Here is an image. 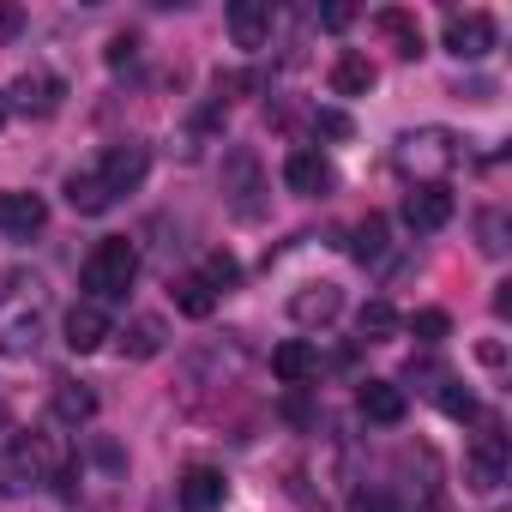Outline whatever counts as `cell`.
<instances>
[{
	"mask_svg": "<svg viewBox=\"0 0 512 512\" xmlns=\"http://www.w3.org/2000/svg\"><path fill=\"white\" fill-rule=\"evenodd\" d=\"M61 476H67V458H61V446L49 434H13L0 446V494L7 500H25V494L49 488Z\"/></svg>",
	"mask_w": 512,
	"mask_h": 512,
	"instance_id": "cell-1",
	"label": "cell"
},
{
	"mask_svg": "<svg viewBox=\"0 0 512 512\" xmlns=\"http://www.w3.org/2000/svg\"><path fill=\"white\" fill-rule=\"evenodd\" d=\"M133 278H139V247L127 241V235H109V241H97L91 247V260H85V272H79V284H85V302H115V296H127L133 290Z\"/></svg>",
	"mask_w": 512,
	"mask_h": 512,
	"instance_id": "cell-2",
	"label": "cell"
},
{
	"mask_svg": "<svg viewBox=\"0 0 512 512\" xmlns=\"http://www.w3.org/2000/svg\"><path fill=\"white\" fill-rule=\"evenodd\" d=\"M392 157H398L404 175H416V187H434V181H446V169L458 163V139H452L446 127H416V133L398 139Z\"/></svg>",
	"mask_w": 512,
	"mask_h": 512,
	"instance_id": "cell-3",
	"label": "cell"
},
{
	"mask_svg": "<svg viewBox=\"0 0 512 512\" xmlns=\"http://www.w3.org/2000/svg\"><path fill=\"white\" fill-rule=\"evenodd\" d=\"M37 278H19V296H0V356H25L37 350Z\"/></svg>",
	"mask_w": 512,
	"mask_h": 512,
	"instance_id": "cell-4",
	"label": "cell"
},
{
	"mask_svg": "<svg viewBox=\"0 0 512 512\" xmlns=\"http://www.w3.org/2000/svg\"><path fill=\"white\" fill-rule=\"evenodd\" d=\"M145 169H151V151H145L139 139H127V145H109V151L91 163V175H97V187H103L109 199L133 193V187L145 181Z\"/></svg>",
	"mask_w": 512,
	"mask_h": 512,
	"instance_id": "cell-5",
	"label": "cell"
},
{
	"mask_svg": "<svg viewBox=\"0 0 512 512\" xmlns=\"http://www.w3.org/2000/svg\"><path fill=\"white\" fill-rule=\"evenodd\" d=\"M506 482V434L488 422L476 440H470V458H464V488H476V494H494Z\"/></svg>",
	"mask_w": 512,
	"mask_h": 512,
	"instance_id": "cell-6",
	"label": "cell"
},
{
	"mask_svg": "<svg viewBox=\"0 0 512 512\" xmlns=\"http://www.w3.org/2000/svg\"><path fill=\"white\" fill-rule=\"evenodd\" d=\"M61 97H67V85H61L55 73H19L13 91H7V109H19V115H31V121H49V115L61 109Z\"/></svg>",
	"mask_w": 512,
	"mask_h": 512,
	"instance_id": "cell-7",
	"label": "cell"
},
{
	"mask_svg": "<svg viewBox=\"0 0 512 512\" xmlns=\"http://www.w3.org/2000/svg\"><path fill=\"white\" fill-rule=\"evenodd\" d=\"M494 49V19L488 13H452L446 19V55L452 61H482Z\"/></svg>",
	"mask_w": 512,
	"mask_h": 512,
	"instance_id": "cell-8",
	"label": "cell"
},
{
	"mask_svg": "<svg viewBox=\"0 0 512 512\" xmlns=\"http://www.w3.org/2000/svg\"><path fill=\"white\" fill-rule=\"evenodd\" d=\"M404 223H410L416 235L446 229V223H452V187H446V181H434V187H410V193H404Z\"/></svg>",
	"mask_w": 512,
	"mask_h": 512,
	"instance_id": "cell-9",
	"label": "cell"
},
{
	"mask_svg": "<svg viewBox=\"0 0 512 512\" xmlns=\"http://www.w3.org/2000/svg\"><path fill=\"white\" fill-rule=\"evenodd\" d=\"M43 223H49L43 193H0V235L7 241H31L43 235Z\"/></svg>",
	"mask_w": 512,
	"mask_h": 512,
	"instance_id": "cell-10",
	"label": "cell"
},
{
	"mask_svg": "<svg viewBox=\"0 0 512 512\" xmlns=\"http://www.w3.org/2000/svg\"><path fill=\"white\" fill-rule=\"evenodd\" d=\"M223 193L235 199V211H241V217L260 211V205H253V193H260V157H253L247 145H235V151L223 157Z\"/></svg>",
	"mask_w": 512,
	"mask_h": 512,
	"instance_id": "cell-11",
	"label": "cell"
},
{
	"mask_svg": "<svg viewBox=\"0 0 512 512\" xmlns=\"http://www.w3.org/2000/svg\"><path fill=\"white\" fill-rule=\"evenodd\" d=\"M109 338H115V326H109V314H103L97 302L67 308V350H73V356H91V350H103Z\"/></svg>",
	"mask_w": 512,
	"mask_h": 512,
	"instance_id": "cell-12",
	"label": "cell"
},
{
	"mask_svg": "<svg viewBox=\"0 0 512 512\" xmlns=\"http://www.w3.org/2000/svg\"><path fill=\"white\" fill-rule=\"evenodd\" d=\"M338 314H344V290L338 284H308V290L290 296V320L296 326H332Z\"/></svg>",
	"mask_w": 512,
	"mask_h": 512,
	"instance_id": "cell-13",
	"label": "cell"
},
{
	"mask_svg": "<svg viewBox=\"0 0 512 512\" xmlns=\"http://www.w3.org/2000/svg\"><path fill=\"white\" fill-rule=\"evenodd\" d=\"M229 37H235V49H266L272 43V7L266 0H235L229 7Z\"/></svg>",
	"mask_w": 512,
	"mask_h": 512,
	"instance_id": "cell-14",
	"label": "cell"
},
{
	"mask_svg": "<svg viewBox=\"0 0 512 512\" xmlns=\"http://www.w3.org/2000/svg\"><path fill=\"white\" fill-rule=\"evenodd\" d=\"M284 187H290V193H302V199H314V193H326V187H332V163H326L320 151H308V145H302V151H290V157H284Z\"/></svg>",
	"mask_w": 512,
	"mask_h": 512,
	"instance_id": "cell-15",
	"label": "cell"
},
{
	"mask_svg": "<svg viewBox=\"0 0 512 512\" xmlns=\"http://www.w3.org/2000/svg\"><path fill=\"white\" fill-rule=\"evenodd\" d=\"M356 404H362V416H368V422H380V428H398V422H404V410H410L404 386H392V380H362Z\"/></svg>",
	"mask_w": 512,
	"mask_h": 512,
	"instance_id": "cell-16",
	"label": "cell"
},
{
	"mask_svg": "<svg viewBox=\"0 0 512 512\" xmlns=\"http://www.w3.org/2000/svg\"><path fill=\"white\" fill-rule=\"evenodd\" d=\"M115 344H121V356H127V362H151V356H163L169 332H163V320H157V314H139V320H127V326L115 332Z\"/></svg>",
	"mask_w": 512,
	"mask_h": 512,
	"instance_id": "cell-17",
	"label": "cell"
},
{
	"mask_svg": "<svg viewBox=\"0 0 512 512\" xmlns=\"http://www.w3.org/2000/svg\"><path fill=\"white\" fill-rule=\"evenodd\" d=\"M175 494H181V512H217V506H223V470L193 464V470L175 482Z\"/></svg>",
	"mask_w": 512,
	"mask_h": 512,
	"instance_id": "cell-18",
	"label": "cell"
},
{
	"mask_svg": "<svg viewBox=\"0 0 512 512\" xmlns=\"http://www.w3.org/2000/svg\"><path fill=\"white\" fill-rule=\"evenodd\" d=\"M272 374H278L284 386H308V380L320 374V350H314L308 338H290V344L272 350Z\"/></svg>",
	"mask_w": 512,
	"mask_h": 512,
	"instance_id": "cell-19",
	"label": "cell"
},
{
	"mask_svg": "<svg viewBox=\"0 0 512 512\" xmlns=\"http://www.w3.org/2000/svg\"><path fill=\"white\" fill-rule=\"evenodd\" d=\"M374 61L368 55H356V49H344L338 61H332V97H368L374 91Z\"/></svg>",
	"mask_w": 512,
	"mask_h": 512,
	"instance_id": "cell-20",
	"label": "cell"
},
{
	"mask_svg": "<svg viewBox=\"0 0 512 512\" xmlns=\"http://www.w3.org/2000/svg\"><path fill=\"white\" fill-rule=\"evenodd\" d=\"M374 31H380V37H392V49H398L404 61H416V55H422V25H416L404 7H380V13H374Z\"/></svg>",
	"mask_w": 512,
	"mask_h": 512,
	"instance_id": "cell-21",
	"label": "cell"
},
{
	"mask_svg": "<svg viewBox=\"0 0 512 512\" xmlns=\"http://www.w3.org/2000/svg\"><path fill=\"white\" fill-rule=\"evenodd\" d=\"M356 332H362L368 344H392V338L404 332V320H398V308H392L386 296H374V302H368V308L356 314Z\"/></svg>",
	"mask_w": 512,
	"mask_h": 512,
	"instance_id": "cell-22",
	"label": "cell"
},
{
	"mask_svg": "<svg viewBox=\"0 0 512 512\" xmlns=\"http://www.w3.org/2000/svg\"><path fill=\"white\" fill-rule=\"evenodd\" d=\"M55 416H61L67 428L91 422V416H97V392H91V386H79V380H61V386H55Z\"/></svg>",
	"mask_w": 512,
	"mask_h": 512,
	"instance_id": "cell-23",
	"label": "cell"
},
{
	"mask_svg": "<svg viewBox=\"0 0 512 512\" xmlns=\"http://www.w3.org/2000/svg\"><path fill=\"white\" fill-rule=\"evenodd\" d=\"M169 296H175V308H181L187 320H211V308H217V296H211L199 278H175V284H169Z\"/></svg>",
	"mask_w": 512,
	"mask_h": 512,
	"instance_id": "cell-24",
	"label": "cell"
},
{
	"mask_svg": "<svg viewBox=\"0 0 512 512\" xmlns=\"http://www.w3.org/2000/svg\"><path fill=\"white\" fill-rule=\"evenodd\" d=\"M199 284H205L211 296H217V290H235V284H241L235 253H223V247H217V253H205V272H199Z\"/></svg>",
	"mask_w": 512,
	"mask_h": 512,
	"instance_id": "cell-25",
	"label": "cell"
},
{
	"mask_svg": "<svg viewBox=\"0 0 512 512\" xmlns=\"http://www.w3.org/2000/svg\"><path fill=\"white\" fill-rule=\"evenodd\" d=\"M350 253H356L362 266H368V260H380V253H386V217H374V211H368V217L356 223V241H350Z\"/></svg>",
	"mask_w": 512,
	"mask_h": 512,
	"instance_id": "cell-26",
	"label": "cell"
},
{
	"mask_svg": "<svg viewBox=\"0 0 512 512\" xmlns=\"http://www.w3.org/2000/svg\"><path fill=\"white\" fill-rule=\"evenodd\" d=\"M434 404H440L452 422H470V416H476V398H470L458 380H446V374H440V386H434Z\"/></svg>",
	"mask_w": 512,
	"mask_h": 512,
	"instance_id": "cell-27",
	"label": "cell"
},
{
	"mask_svg": "<svg viewBox=\"0 0 512 512\" xmlns=\"http://www.w3.org/2000/svg\"><path fill=\"white\" fill-rule=\"evenodd\" d=\"M410 332H416V344H440V338L452 332V320H446V308H422V314L410 320Z\"/></svg>",
	"mask_w": 512,
	"mask_h": 512,
	"instance_id": "cell-28",
	"label": "cell"
},
{
	"mask_svg": "<svg viewBox=\"0 0 512 512\" xmlns=\"http://www.w3.org/2000/svg\"><path fill=\"white\" fill-rule=\"evenodd\" d=\"M482 253H506V223H500V211L482 217Z\"/></svg>",
	"mask_w": 512,
	"mask_h": 512,
	"instance_id": "cell-29",
	"label": "cell"
},
{
	"mask_svg": "<svg viewBox=\"0 0 512 512\" xmlns=\"http://www.w3.org/2000/svg\"><path fill=\"white\" fill-rule=\"evenodd\" d=\"M314 127H320V133H332V139H344V133H350V121H344L338 109H320V115H314Z\"/></svg>",
	"mask_w": 512,
	"mask_h": 512,
	"instance_id": "cell-30",
	"label": "cell"
},
{
	"mask_svg": "<svg viewBox=\"0 0 512 512\" xmlns=\"http://www.w3.org/2000/svg\"><path fill=\"white\" fill-rule=\"evenodd\" d=\"M350 19H356V7H320V25H326V31H344Z\"/></svg>",
	"mask_w": 512,
	"mask_h": 512,
	"instance_id": "cell-31",
	"label": "cell"
},
{
	"mask_svg": "<svg viewBox=\"0 0 512 512\" xmlns=\"http://www.w3.org/2000/svg\"><path fill=\"white\" fill-rule=\"evenodd\" d=\"M133 49H139V37H115V43H109V61H115V67L133 61Z\"/></svg>",
	"mask_w": 512,
	"mask_h": 512,
	"instance_id": "cell-32",
	"label": "cell"
},
{
	"mask_svg": "<svg viewBox=\"0 0 512 512\" xmlns=\"http://www.w3.org/2000/svg\"><path fill=\"white\" fill-rule=\"evenodd\" d=\"M13 31H19V13H13V7H0V43H7Z\"/></svg>",
	"mask_w": 512,
	"mask_h": 512,
	"instance_id": "cell-33",
	"label": "cell"
},
{
	"mask_svg": "<svg viewBox=\"0 0 512 512\" xmlns=\"http://www.w3.org/2000/svg\"><path fill=\"white\" fill-rule=\"evenodd\" d=\"M7 434H13V404L0 398V440H7Z\"/></svg>",
	"mask_w": 512,
	"mask_h": 512,
	"instance_id": "cell-34",
	"label": "cell"
},
{
	"mask_svg": "<svg viewBox=\"0 0 512 512\" xmlns=\"http://www.w3.org/2000/svg\"><path fill=\"white\" fill-rule=\"evenodd\" d=\"M7 115H13V109H7V91H0V127H7Z\"/></svg>",
	"mask_w": 512,
	"mask_h": 512,
	"instance_id": "cell-35",
	"label": "cell"
}]
</instances>
